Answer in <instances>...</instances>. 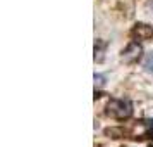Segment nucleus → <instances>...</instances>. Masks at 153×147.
I'll list each match as a JSON object with an SVG mask.
<instances>
[{"label":"nucleus","mask_w":153,"mask_h":147,"mask_svg":"<svg viewBox=\"0 0 153 147\" xmlns=\"http://www.w3.org/2000/svg\"><path fill=\"white\" fill-rule=\"evenodd\" d=\"M105 114L117 121H126L132 116V104L127 99H110L105 107Z\"/></svg>","instance_id":"1"},{"label":"nucleus","mask_w":153,"mask_h":147,"mask_svg":"<svg viewBox=\"0 0 153 147\" xmlns=\"http://www.w3.org/2000/svg\"><path fill=\"white\" fill-rule=\"evenodd\" d=\"M141 56H143V47L134 40V42L127 43V47L122 50L120 59H122L124 64H136L139 59H141Z\"/></svg>","instance_id":"2"},{"label":"nucleus","mask_w":153,"mask_h":147,"mask_svg":"<svg viewBox=\"0 0 153 147\" xmlns=\"http://www.w3.org/2000/svg\"><path fill=\"white\" fill-rule=\"evenodd\" d=\"M153 36V28L150 24L145 23H136L131 29V38L136 42H143V40H150Z\"/></svg>","instance_id":"3"},{"label":"nucleus","mask_w":153,"mask_h":147,"mask_svg":"<svg viewBox=\"0 0 153 147\" xmlns=\"http://www.w3.org/2000/svg\"><path fill=\"white\" fill-rule=\"evenodd\" d=\"M107 45H108V43L103 42V40H97V42H95V63H103Z\"/></svg>","instance_id":"4"},{"label":"nucleus","mask_w":153,"mask_h":147,"mask_svg":"<svg viewBox=\"0 0 153 147\" xmlns=\"http://www.w3.org/2000/svg\"><path fill=\"white\" fill-rule=\"evenodd\" d=\"M105 135H107L108 139H124L126 130L117 128V126H112V128H105Z\"/></svg>","instance_id":"5"},{"label":"nucleus","mask_w":153,"mask_h":147,"mask_svg":"<svg viewBox=\"0 0 153 147\" xmlns=\"http://www.w3.org/2000/svg\"><path fill=\"white\" fill-rule=\"evenodd\" d=\"M145 68L148 71H152V73H153V54H150V56L145 59Z\"/></svg>","instance_id":"6"},{"label":"nucleus","mask_w":153,"mask_h":147,"mask_svg":"<svg viewBox=\"0 0 153 147\" xmlns=\"http://www.w3.org/2000/svg\"><path fill=\"white\" fill-rule=\"evenodd\" d=\"M95 85H98V87H103V85H105V78L102 76V75H95Z\"/></svg>","instance_id":"7"},{"label":"nucleus","mask_w":153,"mask_h":147,"mask_svg":"<svg viewBox=\"0 0 153 147\" xmlns=\"http://www.w3.org/2000/svg\"><path fill=\"white\" fill-rule=\"evenodd\" d=\"M145 126L148 128L150 135H153V119H150V121H145Z\"/></svg>","instance_id":"8"},{"label":"nucleus","mask_w":153,"mask_h":147,"mask_svg":"<svg viewBox=\"0 0 153 147\" xmlns=\"http://www.w3.org/2000/svg\"><path fill=\"white\" fill-rule=\"evenodd\" d=\"M148 7H150V9L153 11V0H150V2H148Z\"/></svg>","instance_id":"9"}]
</instances>
